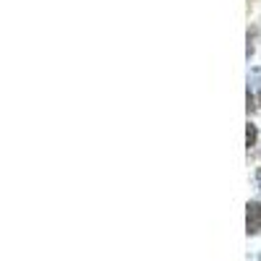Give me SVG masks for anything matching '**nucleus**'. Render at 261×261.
Returning <instances> with one entry per match:
<instances>
[{
    "mask_svg": "<svg viewBox=\"0 0 261 261\" xmlns=\"http://www.w3.org/2000/svg\"><path fill=\"white\" fill-rule=\"evenodd\" d=\"M248 81H251L253 89L261 94V71H258V68H256V71H251V79H248Z\"/></svg>",
    "mask_w": 261,
    "mask_h": 261,
    "instance_id": "nucleus-2",
    "label": "nucleus"
},
{
    "mask_svg": "<svg viewBox=\"0 0 261 261\" xmlns=\"http://www.w3.org/2000/svg\"><path fill=\"white\" fill-rule=\"evenodd\" d=\"M246 232L248 235L261 232V204L258 201H248L246 206Z\"/></svg>",
    "mask_w": 261,
    "mask_h": 261,
    "instance_id": "nucleus-1",
    "label": "nucleus"
},
{
    "mask_svg": "<svg viewBox=\"0 0 261 261\" xmlns=\"http://www.w3.org/2000/svg\"><path fill=\"white\" fill-rule=\"evenodd\" d=\"M246 141H248V146H253V141H256V128L253 125H248V130H246Z\"/></svg>",
    "mask_w": 261,
    "mask_h": 261,
    "instance_id": "nucleus-3",
    "label": "nucleus"
}]
</instances>
